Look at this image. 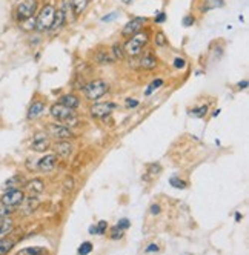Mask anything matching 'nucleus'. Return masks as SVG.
<instances>
[{
	"mask_svg": "<svg viewBox=\"0 0 249 255\" xmlns=\"http://www.w3.org/2000/svg\"><path fill=\"white\" fill-rule=\"evenodd\" d=\"M106 229H108V223H106V222H99L97 223V231H99V235H103L105 232H106Z\"/></svg>",
	"mask_w": 249,
	"mask_h": 255,
	"instance_id": "nucleus-34",
	"label": "nucleus"
},
{
	"mask_svg": "<svg viewBox=\"0 0 249 255\" xmlns=\"http://www.w3.org/2000/svg\"><path fill=\"white\" fill-rule=\"evenodd\" d=\"M54 149H56L59 157L68 158L71 154H73V143H71L69 140H57L54 144Z\"/></svg>",
	"mask_w": 249,
	"mask_h": 255,
	"instance_id": "nucleus-12",
	"label": "nucleus"
},
{
	"mask_svg": "<svg viewBox=\"0 0 249 255\" xmlns=\"http://www.w3.org/2000/svg\"><path fill=\"white\" fill-rule=\"evenodd\" d=\"M154 20H155V23H163V22L166 20V14H165V12H160V14H157Z\"/></svg>",
	"mask_w": 249,
	"mask_h": 255,
	"instance_id": "nucleus-38",
	"label": "nucleus"
},
{
	"mask_svg": "<svg viewBox=\"0 0 249 255\" xmlns=\"http://www.w3.org/2000/svg\"><path fill=\"white\" fill-rule=\"evenodd\" d=\"M194 15H186L183 19V26H192L194 25Z\"/></svg>",
	"mask_w": 249,
	"mask_h": 255,
	"instance_id": "nucleus-37",
	"label": "nucleus"
},
{
	"mask_svg": "<svg viewBox=\"0 0 249 255\" xmlns=\"http://www.w3.org/2000/svg\"><path fill=\"white\" fill-rule=\"evenodd\" d=\"M71 3V8H73V12L74 15H80L85 12V9L88 8V3H90V0H69Z\"/></svg>",
	"mask_w": 249,
	"mask_h": 255,
	"instance_id": "nucleus-19",
	"label": "nucleus"
},
{
	"mask_svg": "<svg viewBox=\"0 0 249 255\" xmlns=\"http://www.w3.org/2000/svg\"><path fill=\"white\" fill-rule=\"evenodd\" d=\"M54 14H56V6L52 3H46L40 8L37 19H35V29L43 32V31H49L52 26V22H54Z\"/></svg>",
	"mask_w": 249,
	"mask_h": 255,
	"instance_id": "nucleus-4",
	"label": "nucleus"
},
{
	"mask_svg": "<svg viewBox=\"0 0 249 255\" xmlns=\"http://www.w3.org/2000/svg\"><path fill=\"white\" fill-rule=\"evenodd\" d=\"M185 65H186V62H185L183 57H175V59H174V68L182 69V68H185Z\"/></svg>",
	"mask_w": 249,
	"mask_h": 255,
	"instance_id": "nucleus-33",
	"label": "nucleus"
},
{
	"mask_svg": "<svg viewBox=\"0 0 249 255\" xmlns=\"http://www.w3.org/2000/svg\"><path fill=\"white\" fill-rule=\"evenodd\" d=\"M117 226H119V228H122V229H128V228L131 226V223H129L128 218H122V220L117 223Z\"/></svg>",
	"mask_w": 249,
	"mask_h": 255,
	"instance_id": "nucleus-35",
	"label": "nucleus"
},
{
	"mask_svg": "<svg viewBox=\"0 0 249 255\" xmlns=\"http://www.w3.org/2000/svg\"><path fill=\"white\" fill-rule=\"evenodd\" d=\"M46 129L51 137H54L57 140H69L74 137V134L71 132V128L63 123H49L46 126Z\"/></svg>",
	"mask_w": 249,
	"mask_h": 255,
	"instance_id": "nucleus-7",
	"label": "nucleus"
},
{
	"mask_svg": "<svg viewBox=\"0 0 249 255\" xmlns=\"http://www.w3.org/2000/svg\"><path fill=\"white\" fill-rule=\"evenodd\" d=\"M59 103H62V105H65V106H68L71 109H77L79 105H80V100L74 94H65V96L60 97V102Z\"/></svg>",
	"mask_w": 249,
	"mask_h": 255,
	"instance_id": "nucleus-18",
	"label": "nucleus"
},
{
	"mask_svg": "<svg viewBox=\"0 0 249 255\" xmlns=\"http://www.w3.org/2000/svg\"><path fill=\"white\" fill-rule=\"evenodd\" d=\"M96 62L99 63H108V62H113V57H111V54L108 52H105V51H99L96 52Z\"/></svg>",
	"mask_w": 249,
	"mask_h": 255,
	"instance_id": "nucleus-24",
	"label": "nucleus"
},
{
	"mask_svg": "<svg viewBox=\"0 0 249 255\" xmlns=\"http://www.w3.org/2000/svg\"><path fill=\"white\" fill-rule=\"evenodd\" d=\"M110 91V85L106 80L97 79V80H91L90 83H86L83 88V94L88 100L91 102H99L106 93Z\"/></svg>",
	"mask_w": 249,
	"mask_h": 255,
	"instance_id": "nucleus-3",
	"label": "nucleus"
},
{
	"mask_svg": "<svg viewBox=\"0 0 249 255\" xmlns=\"http://www.w3.org/2000/svg\"><path fill=\"white\" fill-rule=\"evenodd\" d=\"M236 217H237V222H240V220H242V215H240V214H236Z\"/></svg>",
	"mask_w": 249,
	"mask_h": 255,
	"instance_id": "nucleus-44",
	"label": "nucleus"
},
{
	"mask_svg": "<svg viewBox=\"0 0 249 255\" xmlns=\"http://www.w3.org/2000/svg\"><path fill=\"white\" fill-rule=\"evenodd\" d=\"M145 252H146V254H148V252H158V246H157L155 243H154V245H149V246L145 249Z\"/></svg>",
	"mask_w": 249,
	"mask_h": 255,
	"instance_id": "nucleus-40",
	"label": "nucleus"
},
{
	"mask_svg": "<svg viewBox=\"0 0 249 255\" xmlns=\"http://www.w3.org/2000/svg\"><path fill=\"white\" fill-rule=\"evenodd\" d=\"M77 252H79L80 255H88V254H91V252H93V243H90V242H83V243L80 245V248L77 249Z\"/></svg>",
	"mask_w": 249,
	"mask_h": 255,
	"instance_id": "nucleus-25",
	"label": "nucleus"
},
{
	"mask_svg": "<svg viewBox=\"0 0 249 255\" xmlns=\"http://www.w3.org/2000/svg\"><path fill=\"white\" fill-rule=\"evenodd\" d=\"M157 65V59L152 56V54H146V56L141 59V66L145 69H154Z\"/></svg>",
	"mask_w": 249,
	"mask_h": 255,
	"instance_id": "nucleus-21",
	"label": "nucleus"
},
{
	"mask_svg": "<svg viewBox=\"0 0 249 255\" xmlns=\"http://www.w3.org/2000/svg\"><path fill=\"white\" fill-rule=\"evenodd\" d=\"M116 108H117V105L113 102H96L91 106V116L96 119H106L113 114Z\"/></svg>",
	"mask_w": 249,
	"mask_h": 255,
	"instance_id": "nucleus-8",
	"label": "nucleus"
},
{
	"mask_svg": "<svg viewBox=\"0 0 249 255\" xmlns=\"http://www.w3.org/2000/svg\"><path fill=\"white\" fill-rule=\"evenodd\" d=\"M14 229V222L11 217H3L0 218V240L8 237Z\"/></svg>",
	"mask_w": 249,
	"mask_h": 255,
	"instance_id": "nucleus-15",
	"label": "nucleus"
},
{
	"mask_svg": "<svg viewBox=\"0 0 249 255\" xmlns=\"http://www.w3.org/2000/svg\"><path fill=\"white\" fill-rule=\"evenodd\" d=\"M123 234H124V229H122V228H119V226H114V228L111 229L110 237H111L113 240H120L122 237H123Z\"/></svg>",
	"mask_w": 249,
	"mask_h": 255,
	"instance_id": "nucleus-28",
	"label": "nucleus"
},
{
	"mask_svg": "<svg viewBox=\"0 0 249 255\" xmlns=\"http://www.w3.org/2000/svg\"><path fill=\"white\" fill-rule=\"evenodd\" d=\"M22 205H23V212H25V214H31L32 211L37 209V206H39V200H37V197L29 195L28 198H26V197L23 198ZM22 205H20V206H22Z\"/></svg>",
	"mask_w": 249,
	"mask_h": 255,
	"instance_id": "nucleus-16",
	"label": "nucleus"
},
{
	"mask_svg": "<svg viewBox=\"0 0 249 255\" xmlns=\"http://www.w3.org/2000/svg\"><path fill=\"white\" fill-rule=\"evenodd\" d=\"M148 42H149V32L140 29L134 35H131V37L126 40V43H124L122 48H123V52L126 54V56L135 57L141 51H143V48L146 46Z\"/></svg>",
	"mask_w": 249,
	"mask_h": 255,
	"instance_id": "nucleus-1",
	"label": "nucleus"
},
{
	"mask_svg": "<svg viewBox=\"0 0 249 255\" xmlns=\"http://www.w3.org/2000/svg\"><path fill=\"white\" fill-rule=\"evenodd\" d=\"M90 234H93V235H94V234H96V235H99L97 226H91V228H90Z\"/></svg>",
	"mask_w": 249,
	"mask_h": 255,
	"instance_id": "nucleus-42",
	"label": "nucleus"
},
{
	"mask_svg": "<svg viewBox=\"0 0 249 255\" xmlns=\"http://www.w3.org/2000/svg\"><path fill=\"white\" fill-rule=\"evenodd\" d=\"M162 85H163V80H162V79H155L154 82H151V85H149V88L146 89V93H145V94H146V96H151L152 91L158 89Z\"/></svg>",
	"mask_w": 249,
	"mask_h": 255,
	"instance_id": "nucleus-29",
	"label": "nucleus"
},
{
	"mask_svg": "<svg viewBox=\"0 0 249 255\" xmlns=\"http://www.w3.org/2000/svg\"><path fill=\"white\" fill-rule=\"evenodd\" d=\"M117 17H119V12H111L108 15H105L103 19H102V22H111V20L117 19Z\"/></svg>",
	"mask_w": 249,
	"mask_h": 255,
	"instance_id": "nucleus-36",
	"label": "nucleus"
},
{
	"mask_svg": "<svg viewBox=\"0 0 249 255\" xmlns=\"http://www.w3.org/2000/svg\"><path fill=\"white\" fill-rule=\"evenodd\" d=\"M25 189H26V192H28L29 195L37 197L39 194H42V192H43L45 185H43V181H42L40 178H32V180H29L28 183H26Z\"/></svg>",
	"mask_w": 249,
	"mask_h": 255,
	"instance_id": "nucleus-13",
	"label": "nucleus"
},
{
	"mask_svg": "<svg viewBox=\"0 0 249 255\" xmlns=\"http://www.w3.org/2000/svg\"><path fill=\"white\" fill-rule=\"evenodd\" d=\"M138 106V100L135 99H126V108H135Z\"/></svg>",
	"mask_w": 249,
	"mask_h": 255,
	"instance_id": "nucleus-39",
	"label": "nucleus"
},
{
	"mask_svg": "<svg viewBox=\"0 0 249 255\" xmlns=\"http://www.w3.org/2000/svg\"><path fill=\"white\" fill-rule=\"evenodd\" d=\"M123 56H124L123 48L119 43H116V45L111 46V57H113V60H122Z\"/></svg>",
	"mask_w": 249,
	"mask_h": 255,
	"instance_id": "nucleus-23",
	"label": "nucleus"
},
{
	"mask_svg": "<svg viewBox=\"0 0 249 255\" xmlns=\"http://www.w3.org/2000/svg\"><path fill=\"white\" fill-rule=\"evenodd\" d=\"M12 211H14V208H9V206H6V205H0V218H3V217H9L11 214H12Z\"/></svg>",
	"mask_w": 249,
	"mask_h": 255,
	"instance_id": "nucleus-30",
	"label": "nucleus"
},
{
	"mask_svg": "<svg viewBox=\"0 0 249 255\" xmlns=\"http://www.w3.org/2000/svg\"><path fill=\"white\" fill-rule=\"evenodd\" d=\"M14 245L15 243L12 240H8L6 237H5V239L0 240V254H8V252H11L12 248H14Z\"/></svg>",
	"mask_w": 249,
	"mask_h": 255,
	"instance_id": "nucleus-22",
	"label": "nucleus"
},
{
	"mask_svg": "<svg viewBox=\"0 0 249 255\" xmlns=\"http://www.w3.org/2000/svg\"><path fill=\"white\" fill-rule=\"evenodd\" d=\"M23 198H25V192L22 189H17V188H9L8 191L3 192L2 198H0V202H2L3 205L9 206V208H17V206H20L22 202H23Z\"/></svg>",
	"mask_w": 249,
	"mask_h": 255,
	"instance_id": "nucleus-6",
	"label": "nucleus"
},
{
	"mask_svg": "<svg viewBox=\"0 0 249 255\" xmlns=\"http://www.w3.org/2000/svg\"><path fill=\"white\" fill-rule=\"evenodd\" d=\"M155 45L160 46V48L168 46V39L165 37L163 32H157V35H155Z\"/></svg>",
	"mask_w": 249,
	"mask_h": 255,
	"instance_id": "nucleus-27",
	"label": "nucleus"
},
{
	"mask_svg": "<svg viewBox=\"0 0 249 255\" xmlns=\"http://www.w3.org/2000/svg\"><path fill=\"white\" fill-rule=\"evenodd\" d=\"M35 11H37V2L35 0H22L15 8V17L19 22H23L34 17Z\"/></svg>",
	"mask_w": 249,
	"mask_h": 255,
	"instance_id": "nucleus-5",
	"label": "nucleus"
},
{
	"mask_svg": "<svg viewBox=\"0 0 249 255\" xmlns=\"http://www.w3.org/2000/svg\"><path fill=\"white\" fill-rule=\"evenodd\" d=\"M45 111V103L42 100H35L31 103L29 109H28V120H34V119H37L43 114Z\"/></svg>",
	"mask_w": 249,
	"mask_h": 255,
	"instance_id": "nucleus-14",
	"label": "nucleus"
},
{
	"mask_svg": "<svg viewBox=\"0 0 249 255\" xmlns=\"http://www.w3.org/2000/svg\"><path fill=\"white\" fill-rule=\"evenodd\" d=\"M65 23H66V15H65L63 9H62V8L56 9V14H54V22H52L51 29H52V31H59Z\"/></svg>",
	"mask_w": 249,
	"mask_h": 255,
	"instance_id": "nucleus-17",
	"label": "nucleus"
},
{
	"mask_svg": "<svg viewBox=\"0 0 249 255\" xmlns=\"http://www.w3.org/2000/svg\"><path fill=\"white\" fill-rule=\"evenodd\" d=\"M151 212H152V214H158V212H160V206H158V205H152V206H151Z\"/></svg>",
	"mask_w": 249,
	"mask_h": 255,
	"instance_id": "nucleus-41",
	"label": "nucleus"
},
{
	"mask_svg": "<svg viewBox=\"0 0 249 255\" xmlns=\"http://www.w3.org/2000/svg\"><path fill=\"white\" fill-rule=\"evenodd\" d=\"M225 2L223 0H205L203 2V6H202V11H212V9H217L220 6H223Z\"/></svg>",
	"mask_w": 249,
	"mask_h": 255,
	"instance_id": "nucleus-20",
	"label": "nucleus"
},
{
	"mask_svg": "<svg viewBox=\"0 0 249 255\" xmlns=\"http://www.w3.org/2000/svg\"><path fill=\"white\" fill-rule=\"evenodd\" d=\"M42 252H45L43 248H25L20 251V254H42Z\"/></svg>",
	"mask_w": 249,
	"mask_h": 255,
	"instance_id": "nucleus-32",
	"label": "nucleus"
},
{
	"mask_svg": "<svg viewBox=\"0 0 249 255\" xmlns=\"http://www.w3.org/2000/svg\"><path fill=\"white\" fill-rule=\"evenodd\" d=\"M51 116L54 117L59 123H63L66 126H76L79 125V117L76 114V109H71L62 103H54L49 109Z\"/></svg>",
	"mask_w": 249,
	"mask_h": 255,
	"instance_id": "nucleus-2",
	"label": "nucleus"
},
{
	"mask_svg": "<svg viewBox=\"0 0 249 255\" xmlns=\"http://www.w3.org/2000/svg\"><path fill=\"white\" fill-rule=\"evenodd\" d=\"M145 23H146L145 17H135V19H131L126 25L123 26L122 35L123 37H131V35H134L135 32H138L141 28H143Z\"/></svg>",
	"mask_w": 249,
	"mask_h": 255,
	"instance_id": "nucleus-9",
	"label": "nucleus"
},
{
	"mask_svg": "<svg viewBox=\"0 0 249 255\" xmlns=\"http://www.w3.org/2000/svg\"><path fill=\"white\" fill-rule=\"evenodd\" d=\"M246 86H248V82H246V80L240 82V85H239V88H246Z\"/></svg>",
	"mask_w": 249,
	"mask_h": 255,
	"instance_id": "nucleus-43",
	"label": "nucleus"
},
{
	"mask_svg": "<svg viewBox=\"0 0 249 255\" xmlns=\"http://www.w3.org/2000/svg\"><path fill=\"white\" fill-rule=\"evenodd\" d=\"M206 113H208V106H206V105L200 106L199 109H192V111H191L192 116H197V117H203Z\"/></svg>",
	"mask_w": 249,
	"mask_h": 255,
	"instance_id": "nucleus-31",
	"label": "nucleus"
},
{
	"mask_svg": "<svg viewBox=\"0 0 249 255\" xmlns=\"http://www.w3.org/2000/svg\"><path fill=\"white\" fill-rule=\"evenodd\" d=\"M56 165H57V155H54V154H46L45 157H42V158L39 160V163H37V169H39L40 172L48 174V172H51V171H54Z\"/></svg>",
	"mask_w": 249,
	"mask_h": 255,
	"instance_id": "nucleus-11",
	"label": "nucleus"
},
{
	"mask_svg": "<svg viewBox=\"0 0 249 255\" xmlns=\"http://www.w3.org/2000/svg\"><path fill=\"white\" fill-rule=\"evenodd\" d=\"M169 183H171V186L175 188V189H185V188H186V183H185V181H183L182 178H179V177H172Z\"/></svg>",
	"mask_w": 249,
	"mask_h": 255,
	"instance_id": "nucleus-26",
	"label": "nucleus"
},
{
	"mask_svg": "<svg viewBox=\"0 0 249 255\" xmlns=\"http://www.w3.org/2000/svg\"><path fill=\"white\" fill-rule=\"evenodd\" d=\"M51 148V141L49 137L45 132H37L34 135L32 141H31V149L35 152H45Z\"/></svg>",
	"mask_w": 249,
	"mask_h": 255,
	"instance_id": "nucleus-10",
	"label": "nucleus"
}]
</instances>
